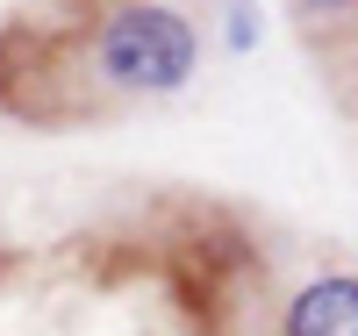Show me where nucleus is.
<instances>
[{"label": "nucleus", "instance_id": "f257e3e1", "mask_svg": "<svg viewBox=\"0 0 358 336\" xmlns=\"http://www.w3.org/2000/svg\"><path fill=\"white\" fill-rule=\"evenodd\" d=\"M65 43L86 72L79 94L101 101V108L108 101L115 108L172 101L201 79V57H208L201 22L179 0H86V15Z\"/></svg>", "mask_w": 358, "mask_h": 336}, {"label": "nucleus", "instance_id": "f03ea898", "mask_svg": "<svg viewBox=\"0 0 358 336\" xmlns=\"http://www.w3.org/2000/svg\"><path fill=\"white\" fill-rule=\"evenodd\" d=\"M273 336H358V265H322L280 300Z\"/></svg>", "mask_w": 358, "mask_h": 336}, {"label": "nucleus", "instance_id": "7ed1b4c3", "mask_svg": "<svg viewBox=\"0 0 358 336\" xmlns=\"http://www.w3.org/2000/svg\"><path fill=\"white\" fill-rule=\"evenodd\" d=\"M287 15H294V29L315 36V43L358 36V0H287Z\"/></svg>", "mask_w": 358, "mask_h": 336}, {"label": "nucleus", "instance_id": "20e7f679", "mask_svg": "<svg viewBox=\"0 0 358 336\" xmlns=\"http://www.w3.org/2000/svg\"><path fill=\"white\" fill-rule=\"evenodd\" d=\"M222 43L236 57H251L265 43V8H258V0H222Z\"/></svg>", "mask_w": 358, "mask_h": 336}]
</instances>
